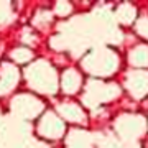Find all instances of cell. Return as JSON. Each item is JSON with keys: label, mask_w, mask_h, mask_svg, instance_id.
Returning a JSON list of instances; mask_svg holds the SVG:
<instances>
[{"label": "cell", "mask_w": 148, "mask_h": 148, "mask_svg": "<svg viewBox=\"0 0 148 148\" xmlns=\"http://www.w3.org/2000/svg\"><path fill=\"white\" fill-rule=\"evenodd\" d=\"M66 132L63 119L53 110H46L38 122V133L46 140H59Z\"/></svg>", "instance_id": "cell-5"}, {"label": "cell", "mask_w": 148, "mask_h": 148, "mask_svg": "<svg viewBox=\"0 0 148 148\" xmlns=\"http://www.w3.org/2000/svg\"><path fill=\"white\" fill-rule=\"evenodd\" d=\"M10 58L13 59L16 64H25V63H28V61L33 59V51L28 49V48H25V46H20V48L12 49Z\"/></svg>", "instance_id": "cell-13"}, {"label": "cell", "mask_w": 148, "mask_h": 148, "mask_svg": "<svg viewBox=\"0 0 148 148\" xmlns=\"http://www.w3.org/2000/svg\"><path fill=\"white\" fill-rule=\"evenodd\" d=\"M71 12H73V5L69 2L61 0V2H58L54 5V13L58 16H68V15H71Z\"/></svg>", "instance_id": "cell-15"}, {"label": "cell", "mask_w": 148, "mask_h": 148, "mask_svg": "<svg viewBox=\"0 0 148 148\" xmlns=\"http://www.w3.org/2000/svg\"><path fill=\"white\" fill-rule=\"evenodd\" d=\"M138 32L142 33L145 38H148V20H140L138 21Z\"/></svg>", "instance_id": "cell-16"}, {"label": "cell", "mask_w": 148, "mask_h": 148, "mask_svg": "<svg viewBox=\"0 0 148 148\" xmlns=\"http://www.w3.org/2000/svg\"><path fill=\"white\" fill-rule=\"evenodd\" d=\"M130 63L135 68H147L148 66V46L138 45L130 53Z\"/></svg>", "instance_id": "cell-11"}, {"label": "cell", "mask_w": 148, "mask_h": 148, "mask_svg": "<svg viewBox=\"0 0 148 148\" xmlns=\"http://www.w3.org/2000/svg\"><path fill=\"white\" fill-rule=\"evenodd\" d=\"M147 123L142 115H123L117 120V130L123 138H137L143 133Z\"/></svg>", "instance_id": "cell-6"}, {"label": "cell", "mask_w": 148, "mask_h": 148, "mask_svg": "<svg viewBox=\"0 0 148 148\" xmlns=\"http://www.w3.org/2000/svg\"><path fill=\"white\" fill-rule=\"evenodd\" d=\"M25 77L28 81V86L33 90L40 92V94L53 95L58 90V86H59L58 73L45 59H38L33 64L27 66V69H25Z\"/></svg>", "instance_id": "cell-1"}, {"label": "cell", "mask_w": 148, "mask_h": 148, "mask_svg": "<svg viewBox=\"0 0 148 148\" xmlns=\"http://www.w3.org/2000/svg\"><path fill=\"white\" fill-rule=\"evenodd\" d=\"M20 81V69L12 63H3L0 68V95L13 90Z\"/></svg>", "instance_id": "cell-7"}, {"label": "cell", "mask_w": 148, "mask_h": 148, "mask_svg": "<svg viewBox=\"0 0 148 148\" xmlns=\"http://www.w3.org/2000/svg\"><path fill=\"white\" fill-rule=\"evenodd\" d=\"M115 95H119V87L115 84H107L102 81H89L86 84V92L82 95V101L86 106L95 107L106 101H110Z\"/></svg>", "instance_id": "cell-3"}, {"label": "cell", "mask_w": 148, "mask_h": 148, "mask_svg": "<svg viewBox=\"0 0 148 148\" xmlns=\"http://www.w3.org/2000/svg\"><path fill=\"white\" fill-rule=\"evenodd\" d=\"M12 110L15 112V115L25 119V120H32L38 117L45 110V104H43L38 97L32 94H18L12 99Z\"/></svg>", "instance_id": "cell-4"}, {"label": "cell", "mask_w": 148, "mask_h": 148, "mask_svg": "<svg viewBox=\"0 0 148 148\" xmlns=\"http://www.w3.org/2000/svg\"><path fill=\"white\" fill-rule=\"evenodd\" d=\"M127 89L137 99H142L148 94V73L147 71H133L127 76Z\"/></svg>", "instance_id": "cell-8"}, {"label": "cell", "mask_w": 148, "mask_h": 148, "mask_svg": "<svg viewBox=\"0 0 148 148\" xmlns=\"http://www.w3.org/2000/svg\"><path fill=\"white\" fill-rule=\"evenodd\" d=\"M68 148H90V140L84 130H73L68 140Z\"/></svg>", "instance_id": "cell-12"}, {"label": "cell", "mask_w": 148, "mask_h": 148, "mask_svg": "<svg viewBox=\"0 0 148 148\" xmlns=\"http://www.w3.org/2000/svg\"><path fill=\"white\" fill-rule=\"evenodd\" d=\"M133 148H137V147H133Z\"/></svg>", "instance_id": "cell-17"}, {"label": "cell", "mask_w": 148, "mask_h": 148, "mask_svg": "<svg viewBox=\"0 0 148 148\" xmlns=\"http://www.w3.org/2000/svg\"><path fill=\"white\" fill-rule=\"evenodd\" d=\"M58 115L61 119L74 122V123H84L86 122V112L74 102H61L58 106Z\"/></svg>", "instance_id": "cell-10"}, {"label": "cell", "mask_w": 148, "mask_h": 148, "mask_svg": "<svg viewBox=\"0 0 148 148\" xmlns=\"http://www.w3.org/2000/svg\"><path fill=\"white\" fill-rule=\"evenodd\" d=\"M137 16V10L133 8L130 3H123V5L119 7L117 10V18L122 21V23H132Z\"/></svg>", "instance_id": "cell-14"}, {"label": "cell", "mask_w": 148, "mask_h": 148, "mask_svg": "<svg viewBox=\"0 0 148 148\" xmlns=\"http://www.w3.org/2000/svg\"><path fill=\"white\" fill-rule=\"evenodd\" d=\"M59 86L63 89L64 94L73 95L76 92H79V89L82 87V76L77 69L74 68H68L61 74V79H59Z\"/></svg>", "instance_id": "cell-9"}, {"label": "cell", "mask_w": 148, "mask_h": 148, "mask_svg": "<svg viewBox=\"0 0 148 148\" xmlns=\"http://www.w3.org/2000/svg\"><path fill=\"white\" fill-rule=\"evenodd\" d=\"M119 66V56L112 49L99 48L87 53L82 58V68L92 76H110L117 71Z\"/></svg>", "instance_id": "cell-2"}]
</instances>
